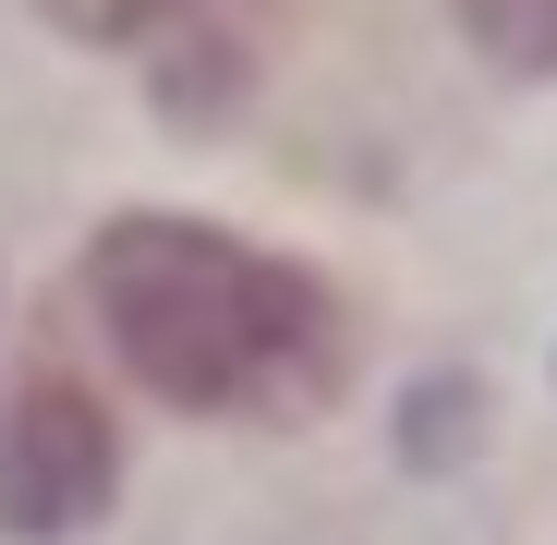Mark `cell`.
I'll return each mask as SVG.
<instances>
[{"label": "cell", "mask_w": 557, "mask_h": 545, "mask_svg": "<svg viewBox=\"0 0 557 545\" xmlns=\"http://www.w3.org/2000/svg\"><path fill=\"white\" fill-rule=\"evenodd\" d=\"M122 363L182 412H304L339 388V315L304 267L207 219H110L85 255Z\"/></svg>", "instance_id": "6da1fadb"}, {"label": "cell", "mask_w": 557, "mask_h": 545, "mask_svg": "<svg viewBox=\"0 0 557 545\" xmlns=\"http://www.w3.org/2000/svg\"><path fill=\"white\" fill-rule=\"evenodd\" d=\"M110 485H122L110 412L85 400L61 363H37L13 388V412H0V521L13 533H73V521L110 509Z\"/></svg>", "instance_id": "7a4b0ae2"}, {"label": "cell", "mask_w": 557, "mask_h": 545, "mask_svg": "<svg viewBox=\"0 0 557 545\" xmlns=\"http://www.w3.org/2000/svg\"><path fill=\"white\" fill-rule=\"evenodd\" d=\"M460 25L509 73H557V0H460Z\"/></svg>", "instance_id": "3957f363"}, {"label": "cell", "mask_w": 557, "mask_h": 545, "mask_svg": "<svg viewBox=\"0 0 557 545\" xmlns=\"http://www.w3.org/2000/svg\"><path fill=\"white\" fill-rule=\"evenodd\" d=\"M49 13H61L73 37H158V25H182V13H207V0H49Z\"/></svg>", "instance_id": "277c9868"}]
</instances>
